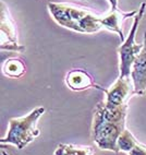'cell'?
Wrapping results in <instances>:
<instances>
[{
	"instance_id": "1",
	"label": "cell",
	"mask_w": 146,
	"mask_h": 155,
	"mask_svg": "<svg viewBox=\"0 0 146 155\" xmlns=\"http://www.w3.org/2000/svg\"><path fill=\"white\" fill-rule=\"evenodd\" d=\"M129 104L117 109L106 107L105 103H99L94 110L91 138L98 149L118 153L117 141L125 130V118Z\"/></svg>"
},
{
	"instance_id": "2",
	"label": "cell",
	"mask_w": 146,
	"mask_h": 155,
	"mask_svg": "<svg viewBox=\"0 0 146 155\" xmlns=\"http://www.w3.org/2000/svg\"><path fill=\"white\" fill-rule=\"evenodd\" d=\"M48 11L60 26L77 33L93 34L102 30V17L69 3L49 2Z\"/></svg>"
},
{
	"instance_id": "3",
	"label": "cell",
	"mask_w": 146,
	"mask_h": 155,
	"mask_svg": "<svg viewBox=\"0 0 146 155\" xmlns=\"http://www.w3.org/2000/svg\"><path fill=\"white\" fill-rule=\"evenodd\" d=\"M45 114V108H34L26 116L11 118L9 120V129L7 136L0 140L1 144H12L19 150L24 149L39 136L37 128L38 120Z\"/></svg>"
},
{
	"instance_id": "4",
	"label": "cell",
	"mask_w": 146,
	"mask_h": 155,
	"mask_svg": "<svg viewBox=\"0 0 146 155\" xmlns=\"http://www.w3.org/2000/svg\"><path fill=\"white\" fill-rule=\"evenodd\" d=\"M146 11V3L143 2L138 8V11L133 20V24L131 26L129 34L125 37L122 44L118 48L119 55V78H130L132 66L134 64L135 58L138 57L140 51L143 48V44H138L135 42V35L138 32V25L143 19L144 13Z\"/></svg>"
},
{
	"instance_id": "5",
	"label": "cell",
	"mask_w": 146,
	"mask_h": 155,
	"mask_svg": "<svg viewBox=\"0 0 146 155\" xmlns=\"http://www.w3.org/2000/svg\"><path fill=\"white\" fill-rule=\"evenodd\" d=\"M106 94L105 105L110 109H117L129 104V100L134 95V86L131 77L118 78L108 90H102Z\"/></svg>"
},
{
	"instance_id": "6",
	"label": "cell",
	"mask_w": 146,
	"mask_h": 155,
	"mask_svg": "<svg viewBox=\"0 0 146 155\" xmlns=\"http://www.w3.org/2000/svg\"><path fill=\"white\" fill-rule=\"evenodd\" d=\"M1 50H8L13 53H23L25 50L24 46L18 43L17 28L15 23L12 20L11 15L7 10L5 3L1 2Z\"/></svg>"
},
{
	"instance_id": "7",
	"label": "cell",
	"mask_w": 146,
	"mask_h": 155,
	"mask_svg": "<svg viewBox=\"0 0 146 155\" xmlns=\"http://www.w3.org/2000/svg\"><path fill=\"white\" fill-rule=\"evenodd\" d=\"M134 93L142 95L146 93V32L144 33L143 48L135 58L131 71Z\"/></svg>"
},
{
	"instance_id": "8",
	"label": "cell",
	"mask_w": 146,
	"mask_h": 155,
	"mask_svg": "<svg viewBox=\"0 0 146 155\" xmlns=\"http://www.w3.org/2000/svg\"><path fill=\"white\" fill-rule=\"evenodd\" d=\"M138 9L134 10L131 12H121L120 10H116V11H111L108 15L102 17V28H107V30L115 32L118 34L119 38L121 41V43L123 42L125 37H124L123 31L121 30V24L129 18H134L138 13Z\"/></svg>"
},
{
	"instance_id": "9",
	"label": "cell",
	"mask_w": 146,
	"mask_h": 155,
	"mask_svg": "<svg viewBox=\"0 0 146 155\" xmlns=\"http://www.w3.org/2000/svg\"><path fill=\"white\" fill-rule=\"evenodd\" d=\"M66 83L69 86V89L73 90V91H83V90L95 86L91 75L81 69H75L70 71L67 74Z\"/></svg>"
},
{
	"instance_id": "10",
	"label": "cell",
	"mask_w": 146,
	"mask_h": 155,
	"mask_svg": "<svg viewBox=\"0 0 146 155\" xmlns=\"http://www.w3.org/2000/svg\"><path fill=\"white\" fill-rule=\"evenodd\" d=\"M25 64L21 59H8L3 64V74L9 78H20L25 73Z\"/></svg>"
},
{
	"instance_id": "11",
	"label": "cell",
	"mask_w": 146,
	"mask_h": 155,
	"mask_svg": "<svg viewBox=\"0 0 146 155\" xmlns=\"http://www.w3.org/2000/svg\"><path fill=\"white\" fill-rule=\"evenodd\" d=\"M54 155H93L89 147H79L73 144H59Z\"/></svg>"
},
{
	"instance_id": "12",
	"label": "cell",
	"mask_w": 146,
	"mask_h": 155,
	"mask_svg": "<svg viewBox=\"0 0 146 155\" xmlns=\"http://www.w3.org/2000/svg\"><path fill=\"white\" fill-rule=\"evenodd\" d=\"M138 139L133 136L132 132L128 130V129H125L118 138L117 147H118L119 152H124L128 154L138 144Z\"/></svg>"
},
{
	"instance_id": "13",
	"label": "cell",
	"mask_w": 146,
	"mask_h": 155,
	"mask_svg": "<svg viewBox=\"0 0 146 155\" xmlns=\"http://www.w3.org/2000/svg\"><path fill=\"white\" fill-rule=\"evenodd\" d=\"M128 155H146V145L138 142V144L128 153Z\"/></svg>"
},
{
	"instance_id": "14",
	"label": "cell",
	"mask_w": 146,
	"mask_h": 155,
	"mask_svg": "<svg viewBox=\"0 0 146 155\" xmlns=\"http://www.w3.org/2000/svg\"><path fill=\"white\" fill-rule=\"evenodd\" d=\"M108 1H109V3H110L111 11L119 10V9H118V0H108Z\"/></svg>"
},
{
	"instance_id": "15",
	"label": "cell",
	"mask_w": 146,
	"mask_h": 155,
	"mask_svg": "<svg viewBox=\"0 0 146 155\" xmlns=\"http://www.w3.org/2000/svg\"><path fill=\"white\" fill-rule=\"evenodd\" d=\"M2 155H9L7 152H5V151H2Z\"/></svg>"
}]
</instances>
